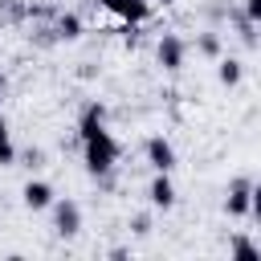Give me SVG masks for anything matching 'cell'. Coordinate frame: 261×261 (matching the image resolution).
<instances>
[{
  "label": "cell",
  "mask_w": 261,
  "mask_h": 261,
  "mask_svg": "<svg viewBox=\"0 0 261 261\" xmlns=\"http://www.w3.org/2000/svg\"><path fill=\"white\" fill-rule=\"evenodd\" d=\"M20 200H24V208H29V212H45V208L57 200V192H53V184H49V179H29V184L20 188Z\"/></svg>",
  "instance_id": "6"
},
{
  "label": "cell",
  "mask_w": 261,
  "mask_h": 261,
  "mask_svg": "<svg viewBox=\"0 0 261 261\" xmlns=\"http://www.w3.org/2000/svg\"><path fill=\"white\" fill-rule=\"evenodd\" d=\"M130 228H135L139 237H147V232H151V216H147V212H139V216H130Z\"/></svg>",
  "instance_id": "15"
},
{
  "label": "cell",
  "mask_w": 261,
  "mask_h": 261,
  "mask_svg": "<svg viewBox=\"0 0 261 261\" xmlns=\"http://www.w3.org/2000/svg\"><path fill=\"white\" fill-rule=\"evenodd\" d=\"M24 12H29V4H20V0H0V16H4V20H24Z\"/></svg>",
  "instance_id": "11"
},
{
  "label": "cell",
  "mask_w": 261,
  "mask_h": 261,
  "mask_svg": "<svg viewBox=\"0 0 261 261\" xmlns=\"http://www.w3.org/2000/svg\"><path fill=\"white\" fill-rule=\"evenodd\" d=\"M253 192H257V184H253V175H237V179H228V192H224V212L228 216H249V208H253Z\"/></svg>",
  "instance_id": "1"
},
{
  "label": "cell",
  "mask_w": 261,
  "mask_h": 261,
  "mask_svg": "<svg viewBox=\"0 0 261 261\" xmlns=\"http://www.w3.org/2000/svg\"><path fill=\"white\" fill-rule=\"evenodd\" d=\"M232 257H257V245H253L249 237H237V241H232Z\"/></svg>",
  "instance_id": "14"
},
{
  "label": "cell",
  "mask_w": 261,
  "mask_h": 261,
  "mask_svg": "<svg viewBox=\"0 0 261 261\" xmlns=\"http://www.w3.org/2000/svg\"><path fill=\"white\" fill-rule=\"evenodd\" d=\"M216 77H220V86H241V77H245V61H237V57H216Z\"/></svg>",
  "instance_id": "9"
},
{
  "label": "cell",
  "mask_w": 261,
  "mask_h": 261,
  "mask_svg": "<svg viewBox=\"0 0 261 261\" xmlns=\"http://www.w3.org/2000/svg\"><path fill=\"white\" fill-rule=\"evenodd\" d=\"M147 200H151V208H171L175 204V184H171V171H155V179H151V188H147Z\"/></svg>",
  "instance_id": "7"
},
{
  "label": "cell",
  "mask_w": 261,
  "mask_h": 261,
  "mask_svg": "<svg viewBox=\"0 0 261 261\" xmlns=\"http://www.w3.org/2000/svg\"><path fill=\"white\" fill-rule=\"evenodd\" d=\"M4 90H8V73L0 69V94H4Z\"/></svg>",
  "instance_id": "18"
},
{
  "label": "cell",
  "mask_w": 261,
  "mask_h": 261,
  "mask_svg": "<svg viewBox=\"0 0 261 261\" xmlns=\"http://www.w3.org/2000/svg\"><path fill=\"white\" fill-rule=\"evenodd\" d=\"M245 20H253V24H261V0H245V12H241Z\"/></svg>",
  "instance_id": "16"
},
{
  "label": "cell",
  "mask_w": 261,
  "mask_h": 261,
  "mask_svg": "<svg viewBox=\"0 0 261 261\" xmlns=\"http://www.w3.org/2000/svg\"><path fill=\"white\" fill-rule=\"evenodd\" d=\"M8 163H16V143H12V130L0 114V167H8Z\"/></svg>",
  "instance_id": "10"
},
{
  "label": "cell",
  "mask_w": 261,
  "mask_h": 261,
  "mask_svg": "<svg viewBox=\"0 0 261 261\" xmlns=\"http://www.w3.org/2000/svg\"><path fill=\"white\" fill-rule=\"evenodd\" d=\"M237 37L253 49V45H257V24H253V20H245V16H237Z\"/></svg>",
  "instance_id": "12"
},
{
  "label": "cell",
  "mask_w": 261,
  "mask_h": 261,
  "mask_svg": "<svg viewBox=\"0 0 261 261\" xmlns=\"http://www.w3.org/2000/svg\"><path fill=\"white\" fill-rule=\"evenodd\" d=\"M196 49H200L204 57H220V37H216V33H204V37L196 41Z\"/></svg>",
  "instance_id": "13"
},
{
  "label": "cell",
  "mask_w": 261,
  "mask_h": 261,
  "mask_svg": "<svg viewBox=\"0 0 261 261\" xmlns=\"http://www.w3.org/2000/svg\"><path fill=\"white\" fill-rule=\"evenodd\" d=\"M102 8L110 16H118L126 29H139L147 20V12H151V0H102Z\"/></svg>",
  "instance_id": "4"
},
{
  "label": "cell",
  "mask_w": 261,
  "mask_h": 261,
  "mask_svg": "<svg viewBox=\"0 0 261 261\" xmlns=\"http://www.w3.org/2000/svg\"><path fill=\"white\" fill-rule=\"evenodd\" d=\"M143 155H147L151 171H171V167H175V147H171V139H163V135H151V139L143 143Z\"/></svg>",
  "instance_id": "5"
},
{
  "label": "cell",
  "mask_w": 261,
  "mask_h": 261,
  "mask_svg": "<svg viewBox=\"0 0 261 261\" xmlns=\"http://www.w3.org/2000/svg\"><path fill=\"white\" fill-rule=\"evenodd\" d=\"M49 208H53V232L57 237H77L82 232V204L77 200L65 196V200H53Z\"/></svg>",
  "instance_id": "2"
},
{
  "label": "cell",
  "mask_w": 261,
  "mask_h": 261,
  "mask_svg": "<svg viewBox=\"0 0 261 261\" xmlns=\"http://www.w3.org/2000/svg\"><path fill=\"white\" fill-rule=\"evenodd\" d=\"M49 29H53V41H77L82 37V20L73 12H57Z\"/></svg>",
  "instance_id": "8"
},
{
  "label": "cell",
  "mask_w": 261,
  "mask_h": 261,
  "mask_svg": "<svg viewBox=\"0 0 261 261\" xmlns=\"http://www.w3.org/2000/svg\"><path fill=\"white\" fill-rule=\"evenodd\" d=\"M24 159H29V167H41V163H45V151H37V147H33Z\"/></svg>",
  "instance_id": "17"
},
{
  "label": "cell",
  "mask_w": 261,
  "mask_h": 261,
  "mask_svg": "<svg viewBox=\"0 0 261 261\" xmlns=\"http://www.w3.org/2000/svg\"><path fill=\"white\" fill-rule=\"evenodd\" d=\"M184 57H188V45H184V37H175V33H163V37H159V45H155V61H159L167 73H175V69H184Z\"/></svg>",
  "instance_id": "3"
}]
</instances>
